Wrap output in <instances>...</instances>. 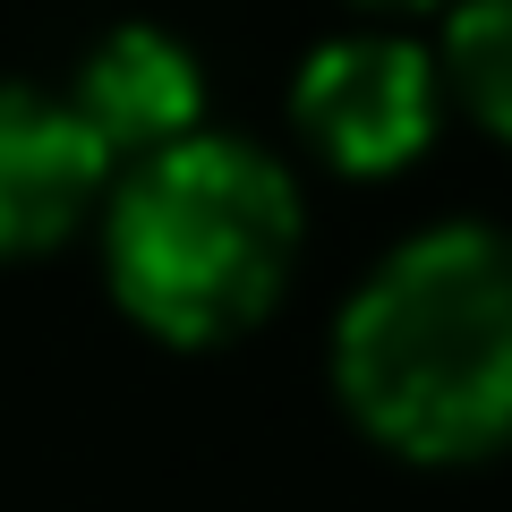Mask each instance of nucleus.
Wrapping results in <instances>:
<instances>
[{
    "label": "nucleus",
    "instance_id": "nucleus-1",
    "mask_svg": "<svg viewBox=\"0 0 512 512\" xmlns=\"http://www.w3.org/2000/svg\"><path fill=\"white\" fill-rule=\"evenodd\" d=\"M333 393L419 470L512 453V231L453 214L393 239L333 316Z\"/></svg>",
    "mask_w": 512,
    "mask_h": 512
},
{
    "label": "nucleus",
    "instance_id": "nucleus-2",
    "mask_svg": "<svg viewBox=\"0 0 512 512\" xmlns=\"http://www.w3.org/2000/svg\"><path fill=\"white\" fill-rule=\"evenodd\" d=\"M94 222L120 316L163 350H222L256 333L308 256L291 163L222 128L120 163Z\"/></svg>",
    "mask_w": 512,
    "mask_h": 512
},
{
    "label": "nucleus",
    "instance_id": "nucleus-3",
    "mask_svg": "<svg viewBox=\"0 0 512 512\" xmlns=\"http://www.w3.org/2000/svg\"><path fill=\"white\" fill-rule=\"evenodd\" d=\"M299 146L342 180H393L444 128V69L402 26H359L299 60L291 77Z\"/></svg>",
    "mask_w": 512,
    "mask_h": 512
},
{
    "label": "nucleus",
    "instance_id": "nucleus-4",
    "mask_svg": "<svg viewBox=\"0 0 512 512\" xmlns=\"http://www.w3.org/2000/svg\"><path fill=\"white\" fill-rule=\"evenodd\" d=\"M111 154L69 94L0 77V265L77 239L111 197Z\"/></svg>",
    "mask_w": 512,
    "mask_h": 512
},
{
    "label": "nucleus",
    "instance_id": "nucleus-5",
    "mask_svg": "<svg viewBox=\"0 0 512 512\" xmlns=\"http://www.w3.org/2000/svg\"><path fill=\"white\" fill-rule=\"evenodd\" d=\"M77 120L103 137L111 163L163 154L205 128V69L171 26H111L69 77Z\"/></svg>",
    "mask_w": 512,
    "mask_h": 512
},
{
    "label": "nucleus",
    "instance_id": "nucleus-6",
    "mask_svg": "<svg viewBox=\"0 0 512 512\" xmlns=\"http://www.w3.org/2000/svg\"><path fill=\"white\" fill-rule=\"evenodd\" d=\"M436 69L444 103H461L495 146H512V0H453Z\"/></svg>",
    "mask_w": 512,
    "mask_h": 512
},
{
    "label": "nucleus",
    "instance_id": "nucleus-7",
    "mask_svg": "<svg viewBox=\"0 0 512 512\" xmlns=\"http://www.w3.org/2000/svg\"><path fill=\"white\" fill-rule=\"evenodd\" d=\"M359 9H367V18H427V9H453V0H359Z\"/></svg>",
    "mask_w": 512,
    "mask_h": 512
}]
</instances>
